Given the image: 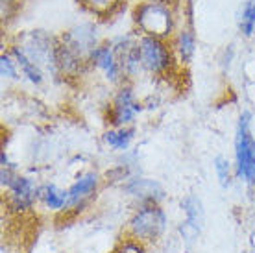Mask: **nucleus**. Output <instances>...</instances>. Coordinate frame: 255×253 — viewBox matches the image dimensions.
I'll return each mask as SVG.
<instances>
[{
	"instance_id": "f257e3e1",
	"label": "nucleus",
	"mask_w": 255,
	"mask_h": 253,
	"mask_svg": "<svg viewBox=\"0 0 255 253\" xmlns=\"http://www.w3.org/2000/svg\"><path fill=\"white\" fill-rule=\"evenodd\" d=\"M168 229V215L161 203L137 205L122 228V235L153 246L165 237Z\"/></svg>"
},
{
	"instance_id": "f03ea898",
	"label": "nucleus",
	"mask_w": 255,
	"mask_h": 253,
	"mask_svg": "<svg viewBox=\"0 0 255 253\" xmlns=\"http://www.w3.org/2000/svg\"><path fill=\"white\" fill-rule=\"evenodd\" d=\"M135 32L157 39H172L176 33V13L170 2L137 4L131 11Z\"/></svg>"
},
{
	"instance_id": "7ed1b4c3",
	"label": "nucleus",
	"mask_w": 255,
	"mask_h": 253,
	"mask_svg": "<svg viewBox=\"0 0 255 253\" xmlns=\"http://www.w3.org/2000/svg\"><path fill=\"white\" fill-rule=\"evenodd\" d=\"M252 121L254 113L250 109H244L237 122L235 140H233L235 174L248 187H255V137L252 133Z\"/></svg>"
},
{
	"instance_id": "20e7f679",
	"label": "nucleus",
	"mask_w": 255,
	"mask_h": 253,
	"mask_svg": "<svg viewBox=\"0 0 255 253\" xmlns=\"http://www.w3.org/2000/svg\"><path fill=\"white\" fill-rule=\"evenodd\" d=\"M26 56L45 72L46 76L59 78L58 69V46L59 37L45 30H28L20 33L19 43H15Z\"/></svg>"
},
{
	"instance_id": "39448f33",
	"label": "nucleus",
	"mask_w": 255,
	"mask_h": 253,
	"mask_svg": "<svg viewBox=\"0 0 255 253\" xmlns=\"http://www.w3.org/2000/svg\"><path fill=\"white\" fill-rule=\"evenodd\" d=\"M139 50L142 69L146 74L157 78L168 76L174 70V67L178 65L172 46L170 43H166L165 39L139 35Z\"/></svg>"
},
{
	"instance_id": "423d86ee",
	"label": "nucleus",
	"mask_w": 255,
	"mask_h": 253,
	"mask_svg": "<svg viewBox=\"0 0 255 253\" xmlns=\"http://www.w3.org/2000/svg\"><path fill=\"white\" fill-rule=\"evenodd\" d=\"M140 111H142V104L137 98L133 85L131 82H124L117 87L115 95L109 102L106 121H108L109 127L133 126Z\"/></svg>"
},
{
	"instance_id": "0eeeda50",
	"label": "nucleus",
	"mask_w": 255,
	"mask_h": 253,
	"mask_svg": "<svg viewBox=\"0 0 255 253\" xmlns=\"http://www.w3.org/2000/svg\"><path fill=\"white\" fill-rule=\"evenodd\" d=\"M2 192L6 207L17 216L28 215L39 205V183L24 174H17L9 187Z\"/></svg>"
},
{
	"instance_id": "6e6552de",
	"label": "nucleus",
	"mask_w": 255,
	"mask_h": 253,
	"mask_svg": "<svg viewBox=\"0 0 255 253\" xmlns=\"http://www.w3.org/2000/svg\"><path fill=\"white\" fill-rule=\"evenodd\" d=\"M115 56L119 59L121 70L124 74L126 82H131L139 76L140 72H144L142 69V61H140V50H139V33H128V35H119V37L111 39Z\"/></svg>"
},
{
	"instance_id": "1a4fd4ad",
	"label": "nucleus",
	"mask_w": 255,
	"mask_h": 253,
	"mask_svg": "<svg viewBox=\"0 0 255 253\" xmlns=\"http://www.w3.org/2000/svg\"><path fill=\"white\" fill-rule=\"evenodd\" d=\"M104 183V177L96 170L82 172L80 176L70 183L69 190V211L70 213H80L82 209L89 207L91 202L100 192V187ZM67 211V213H69Z\"/></svg>"
},
{
	"instance_id": "9d476101",
	"label": "nucleus",
	"mask_w": 255,
	"mask_h": 253,
	"mask_svg": "<svg viewBox=\"0 0 255 253\" xmlns=\"http://www.w3.org/2000/svg\"><path fill=\"white\" fill-rule=\"evenodd\" d=\"M179 207H181L183 216H185V220L181 222V228H179L181 241L185 242L187 246H191L192 242L198 239V235L202 233V229H204V224H205L204 202L196 194H187L185 198H181Z\"/></svg>"
},
{
	"instance_id": "9b49d317",
	"label": "nucleus",
	"mask_w": 255,
	"mask_h": 253,
	"mask_svg": "<svg viewBox=\"0 0 255 253\" xmlns=\"http://www.w3.org/2000/svg\"><path fill=\"white\" fill-rule=\"evenodd\" d=\"M91 69H96L104 78L106 82L111 83V85H122L126 82L124 80V74L121 70V65H119V59L115 56V50H113V44L111 41H102V43L96 46L95 50L91 52Z\"/></svg>"
},
{
	"instance_id": "f8f14e48",
	"label": "nucleus",
	"mask_w": 255,
	"mask_h": 253,
	"mask_svg": "<svg viewBox=\"0 0 255 253\" xmlns=\"http://www.w3.org/2000/svg\"><path fill=\"white\" fill-rule=\"evenodd\" d=\"M122 190L128 198L135 200L137 205H144V203H163L166 198L165 187L152 177L144 176H133L129 177L126 183H122Z\"/></svg>"
},
{
	"instance_id": "ddd939ff",
	"label": "nucleus",
	"mask_w": 255,
	"mask_h": 253,
	"mask_svg": "<svg viewBox=\"0 0 255 253\" xmlns=\"http://www.w3.org/2000/svg\"><path fill=\"white\" fill-rule=\"evenodd\" d=\"M170 46H172L179 67L191 65L196 54V33H194L192 24H183L179 30H176L174 37L170 39Z\"/></svg>"
},
{
	"instance_id": "4468645a",
	"label": "nucleus",
	"mask_w": 255,
	"mask_h": 253,
	"mask_svg": "<svg viewBox=\"0 0 255 253\" xmlns=\"http://www.w3.org/2000/svg\"><path fill=\"white\" fill-rule=\"evenodd\" d=\"M39 207L52 213V215H65L69 211V190L61 189L56 183L39 185Z\"/></svg>"
},
{
	"instance_id": "2eb2a0df",
	"label": "nucleus",
	"mask_w": 255,
	"mask_h": 253,
	"mask_svg": "<svg viewBox=\"0 0 255 253\" xmlns=\"http://www.w3.org/2000/svg\"><path fill=\"white\" fill-rule=\"evenodd\" d=\"M7 50L11 52V56L15 57V61H17V65H19L20 76L24 78V80H28V82L32 83V85H35V87H39V85H43V83H45L46 74L39 69L37 65L33 63L30 57L26 56L24 52L20 50L17 44L15 43L9 44V48H7Z\"/></svg>"
},
{
	"instance_id": "dca6fc26",
	"label": "nucleus",
	"mask_w": 255,
	"mask_h": 253,
	"mask_svg": "<svg viewBox=\"0 0 255 253\" xmlns=\"http://www.w3.org/2000/svg\"><path fill=\"white\" fill-rule=\"evenodd\" d=\"M135 139V127H109L102 135L104 144L113 152H128Z\"/></svg>"
},
{
	"instance_id": "f3484780",
	"label": "nucleus",
	"mask_w": 255,
	"mask_h": 253,
	"mask_svg": "<svg viewBox=\"0 0 255 253\" xmlns=\"http://www.w3.org/2000/svg\"><path fill=\"white\" fill-rule=\"evenodd\" d=\"M78 2L95 17H111L122 6H126L128 0H78Z\"/></svg>"
},
{
	"instance_id": "a211bd4d",
	"label": "nucleus",
	"mask_w": 255,
	"mask_h": 253,
	"mask_svg": "<svg viewBox=\"0 0 255 253\" xmlns=\"http://www.w3.org/2000/svg\"><path fill=\"white\" fill-rule=\"evenodd\" d=\"M213 166H215V174H217V179H218V185L222 187V189H230L233 181H235V165L231 163L230 159L226 157V155H217V157L213 159Z\"/></svg>"
},
{
	"instance_id": "6ab92c4d",
	"label": "nucleus",
	"mask_w": 255,
	"mask_h": 253,
	"mask_svg": "<svg viewBox=\"0 0 255 253\" xmlns=\"http://www.w3.org/2000/svg\"><path fill=\"white\" fill-rule=\"evenodd\" d=\"M239 32L246 39L255 35V0H246L239 13Z\"/></svg>"
},
{
	"instance_id": "aec40b11",
	"label": "nucleus",
	"mask_w": 255,
	"mask_h": 253,
	"mask_svg": "<svg viewBox=\"0 0 255 253\" xmlns=\"http://www.w3.org/2000/svg\"><path fill=\"white\" fill-rule=\"evenodd\" d=\"M109 253H150V246L128 235H121Z\"/></svg>"
},
{
	"instance_id": "412c9836",
	"label": "nucleus",
	"mask_w": 255,
	"mask_h": 253,
	"mask_svg": "<svg viewBox=\"0 0 255 253\" xmlns=\"http://www.w3.org/2000/svg\"><path fill=\"white\" fill-rule=\"evenodd\" d=\"M0 76L4 78V80H13V82L20 78L19 65H17L15 57L11 56L9 50L0 54Z\"/></svg>"
},
{
	"instance_id": "4be33fe9",
	"label": "nucleus",
	"mask_w": 255,
	"mask_h": 253,
	"mask_svg": "<svg viewBox=\"0 0 255 253\" xmlns=\"http://www.w3.org/2000/svg\"><path fill=\"white\" fill-rule=\"evenodd\" d=\"M128 2L137 6V4H146V2H170V0H128Z\"/></svg>"
},
{
	"instance_id": "5701e85b",
	"label": "nucleus",
	"mask_w": 255,
	"mask_h": 253,
	"mask_svg": "<svg viewBox=\"0 0 255 253\" xmlns=\"http://www.w3.org/2000/svg\"><path fill=\"white\" fill-rule=\"evenodd\" d=\"M254 189H255V187H254Z\"/></svg>"
}]
</instances>
